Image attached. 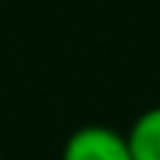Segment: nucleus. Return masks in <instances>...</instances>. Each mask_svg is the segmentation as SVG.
Listing matches in <instances>:
<instances>
[{"label":"nucleus","mask_w":160,"mask_h":160,"mask_svg":"<svg viewBox=\"0 0 160 160\" xmlns=\"http://www.w3.org/2000/svg\"><path fill=\"white\" fill-rule=\"evenodd\" d=\"M127 146L132 160H160V107L143 110L129 132H127Z\"/></svg>","instance_id":"nucleus-2"},{"label":"nucleus","mask_w":160,"mask_h":160,"mask_svg":"<svg viewBox=\"0 0 160 160\" xmlns=\"http://www.w3.org/2000/svg\"><path fill=\"white\" fill-rule=\"evenodd\" d=\"M62 160H132L127 135L104 124H87L68 135Z\"/></svg>","instance_id":"nucleus-1"}]
</instances>
